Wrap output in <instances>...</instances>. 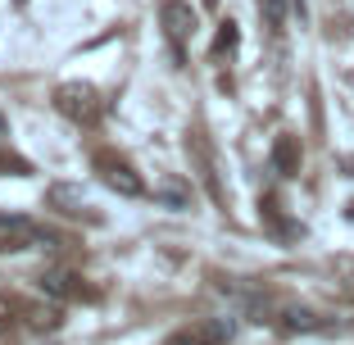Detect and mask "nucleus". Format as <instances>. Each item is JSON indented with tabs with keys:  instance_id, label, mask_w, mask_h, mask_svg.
Listing matches in <instances>:
<instances>
[{
	"instance_id": "1",
	"label": "nucleus",
	"mask_w": 354,
	"mask_h": 345,
	"mask_svg": "<svg viewBox=\"0 0 354 345\" xmlns=\"http://www.w3.org/2000/svg\"><path fill=\"white\" fill-rule=\"evenodd\" d=\"M55 109H59L64 118H73V123H95V118H100V95L86 82H64L59 91H55Z\"/></svg>"
},
{
	"instance_id": "2",
	"label": "nucleus",
	"mask_w": 354,
	"mask_h": 345,
	"mask_svg": "<svg viewBox=\"0 0 354 345\" xmlns=\"http://www.w3.org/2000/svg\"><path fill=\"white\" fill-rule=\"evenodd\" d=\"M272 327H277V332H286V336L332 332L327 314H318V309H304V304H277V309H272Z\"/></svg>"
},
{
	"instance_id": "3",
	"label": "nucleus",
	"mask_w": 354,
	"mask_h": 345,
	"mask_svg": "<svg viewBox=\"0 0 354 345\" xmlns=\"http://www.w3.org/2000/svg\"><path fill=\"white\" fill-rule=\"evenodd\" d=\"M91 164H95V173H100V182H104V187H114L118 196H146V182L132 173V164H127V159H118V155H109V150H100Z\"/></svg>"
},
{
	"instance_id": "4",
	"label": "nucleus",
	"mask_w": 354,
	"mask_h": 345,
	"mask_svg": "<svg viewBox=\"0 0 354 345\" xmlns=\"http://www.w3.org/2000/svg\"><path fill=\"white\" fill-rule=\"evenodd\" d=\"M159 19H164V32H168L173 55L182 59V50H187V41H191V32H196V10H191L187 0H164Z\"/></svg>"
},
{
	"instance_id": "5",
	"label": "nucleus",
	"mask_w": 354,
	"mask_h": 345,
	"mask_svg": "<svg viewBox=\"0 0 354 345\" xmlns=\"http://www.w3.org/2000/svg\"><path fill=\"white\" fill-rule=\"evenodd\" d=\"M232 341V323L227 318H205V323L177 327L164 345H227Z\"/></svg>"
},
{
	"instance_id": "6",
	"label": "nucleus",
	"mask_w": 354,
	"mask_h": 345,
	"mask_svg": "<svg viewBox=\"0 0 354 345\" xmlns=\"http://www.w3.org/2000/svg\"><path fill=\"white\" fill-rule=\"evenodd\" d=\"M46 200H50L59 214H68V218H86V223H100V214H95L91 196H86L82 187H68V182H55L50 191H46Z\"/></svg>"
},
{
	"instance_id": "7",
	"label": "nucleus",
	"mask_w": 354,
	"mask_h": 345,
	"mask_svg": "<svg viewBox=\"0 0 354 345\" xmlns=\"http://www.w3.org/2000/svg\"><path fill=\"white\" fill-rule=\"evenodd\" d=\"M272 168H277L281 178H295V173H300V141H295V136H277V146H272Z\"/></svg>"
},
{
	"instance_id": "8",
	"label": "nucleus",
	"mask_w": 354,
	"mask_h": 345,
	"mask_svg": "<svg viewBox=\"0 0 354 345\" xmlns=\"http://www.w3.org/2000/svg\"><path fill=\"white\" fill-rule=\"evenodd\" d=\"M41 291L55 295V300H68V295H77L82 286H77L73 272H46V277H41Z\"/></svg>"
},
{
	"instance_id": "9",
	"label": "nucleus",
	"mask_w": 354,
	"mask_h": 345,
	"mask_svg": "<svg viewBox=\"0 0 354 345\" xmlns=\"http://www.w3.org/2000/svg\"><path fill=\"white\" fill-rule=\"evenodd\" d=\"M259 10H263V23L277 32V28H281V19H286V0H259Z\"/></svg>"
},
{
	"instance_id": "10",
	"label": "nucleus",
	"mask_w": 354,
	"mask_h": 345,
	"mask_svg": "<svg viewBox=\"0 0 354 345\" xmlns=\"http://www.w3.org/2000/svg\"><path fill=\"white\" fill-rule=\"evenodd\" d=\"M232 46H236V23H223V32H218V41H214V55H227Z\"/></svg>"
},
{
	"instance_id": "11",
	"label": "nucleus",
	"mask_w": 354,
	"mask_h": 345,
	"mask_svg": "<svg viewBox=\"0 0 354 345\" xmlns=\"http://www.w3.org/2000/svg\"><path fill=\"white\" fill-rule=\"evenodd\" d=\"M159 196H164L168 205H173V209H182V205H187V191L177 187V182H164V187H159Z\"/></svg>"
}]
</instances>
